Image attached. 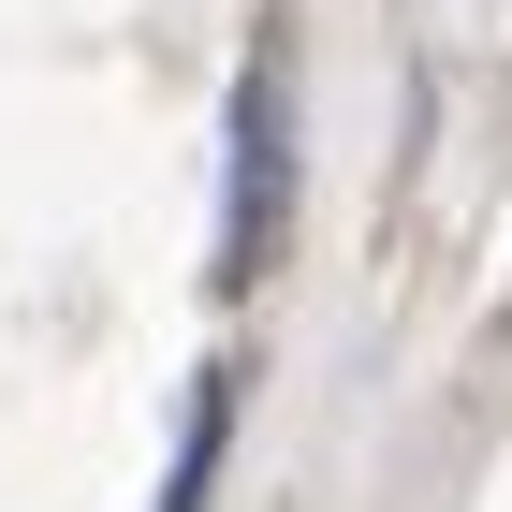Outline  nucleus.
Wrapping results in <instances>:
<instances>
[{
    "mask_svg": "<svg viewBox=\"0 0 512 512\" xmlns=\"http://www.w3.org/2000/svg\"><path fill=\"white\" fill-rule=\"evenodd\" d=\"M293 249V74H278V44L235 59V103H220V235H205V293L249 308Z\"/></svg>",
    "mask_w": 512,
    "mask_h": 512,
    "instance_id": "obj_1",
    "label": "nucleus"
},
{
    "mask_svg": "<svg viewBox=\"0 0 512 512\" xmlns=\"http://www.w3.org/2000/svg\"><path fill=\"white\" fill-rule=\"evenodd\" d=\"M220 439H235V366H205L191 410H176V469H161V512H205V483H220Z\"/></svg>",
    "mask_w": 512,
    "mask_h": 512,
    "instance_id": "obj_2",
    "label": "nucleus"
}]
</instances>
